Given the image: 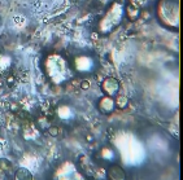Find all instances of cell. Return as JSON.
Returning <instances> with one entry per match:
<instances>
[{"label": "cell", "instance_id": "2", "mask_svg": "<svg viewBox=\"0 0 183 180\" xmlns=\"http://www.w3.org/2000/svg\"><path fill=\"white\" fill-rule=\"evenodd\" d=\"M16 179H33V175L26 168H20L16 172Z\"/></svg>", "mask_w": 183, "mask_h": 180}, {"label": "cell", "instance_id": "5", "mask_svg": "<svg viewBox=\"0 0 183 180\" xmlns=\"http://www.w3.org/2000/svg\"><path fill=\"white\" fill-rule=\"evenodd\" d=\"M89 87H90L89 80H82V83H81V88H82V90H89Z\"/></svg>", "mask_w": 183, "mask_h": 180}, {"label": "cell", "instance_id": "3", "mask_svg": "<svg viewBox=\"0 0 183 180\" xmlns=\"http://www.w3.org/2000/svg\"><path fill=\"white\" fill-rule=\"evenodd\" d=\"M114 105L119 109H124L126 105H127V98L124 97V96H117L114 100Z\"/></svg>", "mask_w": 183, "mask_h": 180}, {"label": "cell", "instance_id": "4", "mask_svg": "<svg viewBox=\"0 0 183 180\" xmlns=\"http://www.w3.org/2000/svg\"><path fill=\"white\" fill-rule=\"evenodd\" d=\"M50 133H51L52 136H56L59 133V128H57V127H55V126L50 127Z\"/></svg>", "mask_w": 183, "mask_h": 180}, {"label": "cell", "instance_id": "1", "mask_svg": "<svg viewBox=\"0 0 183 180\" xmlns=\"http://www.w3.org/2000/svg\"><path fill=\"white\" fill-rule=\"evenodd\" d=\"M103 91L108 96H114L118 92V82L114 78H108L103 82Z\"/></svg>", "mask_w": 183, "mask_h": 180}]
</instances>
